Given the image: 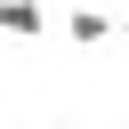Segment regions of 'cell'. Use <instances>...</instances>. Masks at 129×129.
Here are the masks:
<instances>
[{
    "mask_svg": "<svg viewBox=\"0 0 129 129\" xmlns=\"http://www.w3.org/2000/svg\"><path fill=\"white\" fill-rule=\"evenodd\" d=\"M48 129H73V121H48Z\"/></svg>",
    "mask_w": 129,
    "mask_h": 129,
    "instance_id": "obj_4",
    "label": "cell"
},
{
    "mask_svg": "<svg viewBox=\"0 0 129 129\" xmlns=\"http://www.w3.org/2000/svg\"><path fill=\"white\" fill-rule=\"evenodd\" d=\"M0 32L40 40V32H48V8H40V0H0Z\"/></svg>",
    "mask_w": 129,
    "mask_h": 129,
    "instance_id": "obj_2",
    "label": "cell"
},
{
    "mask_svg": "<svg viewBox=\"0 0 129 129\" xmlns=\"http://www.w3.org/2000/svg\"><path fill=\"white\" fill-rule=\"evenodd\" d=\"M64 40H73V48H105V40H113V8L73 0V8H64Z\"/></svg>",
    "mask_w": 129,
    "mask_h": 129,
    "instance_id": "obj_1",
    "label": "cell"
},
{
    "mask_svg": "<svg viewBox=\"0 0 129 129\" xmlns=\"http://www.w3.org/2000/svg\"><path fill=\"white\" fill-rule=\"evenodd\" d=\"M113 32H121V40H129V0H121V8H113Z\"/></svg>",
    "mask_w": 129,
    "mask_h": 129,
    "instance_id": "obj_3",
    "label": "cell"
}]
</instances>
